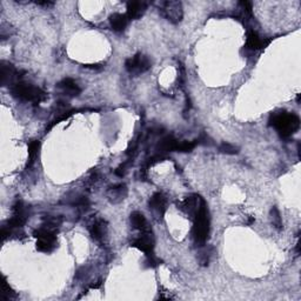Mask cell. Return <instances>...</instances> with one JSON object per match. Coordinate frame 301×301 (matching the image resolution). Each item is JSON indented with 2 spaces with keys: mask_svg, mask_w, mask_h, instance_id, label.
I'll use <instances>...</instances> for the list:
<instances>
[{
  "mask_svg": "<svg viewBox=\"0 0 301 301\" xmlns=\"http://www.w3.org/2000/svg\"><path fill=\"white\" fill-rule=\"evenodd\" d=\"M2 298H4L5 300H8V299H12V298L16 297V293H14L13 291H12V288L10 287V286L7 285V282H6V280L4 279V281H2Z\"/></svg>",
  "mask_w": 301,
  "mask_h": 301,
  "instance_id": "d4e9b609",
  "label": "cell"
},
{
  "mask_svg": "<svg viewBox=\"0 0 301 301\" xmlns=\"http://www.w3.org/2000/svg\"><path fill=\"white\" fill-rule=\"evenodd\" d=\"M161 261L158 258H155L153 254H149V258L146 260V266L147 267H156Z\"/></svg>",
  "mask_w": 301,
  "mask_h": 301,
  "instance_id": "4316f807",
  "label": "cell"
},
{
  "mask_svg": "<svg viewBox=\"0 0 301 301\" xmlns=\"http://www.w3.org/2000/svg\"><path fill=\"white\" fill-rule=\"evenodd\" d=\"M203 201L204 199H201L199 195H191V197L186 198V199L179 205V209L183 211L187 215L194 218Z\"/></svg>",
  "mask_w": 301,
  "mask_h": 301,
  "instance_id": "4fadbf2b",
  "label": "cell"
},
{
  "mask_svg": "<svg viewBox=\"0 0 301 301\" xmlns=\"http://www.w3.org/2000/svg\"><path fill=\"white\" fill-rule=\"evenodd\" d=\"M147 10V2L144 1H132L127 4V13L126 16L129 20L139 19Z\"/></svg>",
  "mask_w": 301,
  "mask_h": 301,
  "instance_id": "5bb4252c",
  "label": "cell"
},
{
  "mask_svg": "<svg viewBox=\"0 0 301 301\" xmlns=\"http://www.w3.org/2000/svg\"><path fill=\"white\" fill-rule=\"evenodd\" d=\"M195 147V143L192 141H178L177 152H192Z\"/></svg>",
  "mask_w": 301,
  "mask_h": 301,
  "instance_id": "cb8c5ba5",
  "label": "cell"
},
{
  "mask_svg": "<svg viewBox=\"0 0 301 301\" xmlns=\"http://www.w3.org/2000/svg\"><path fill=\"white\" fill-rule=\"evenodd\" d=\"M125 67L129 74L139 75L141 73H145L146 71H149L150 68V60L145 54L137 53L135 56L132 57L126 60Z\"/></svg>",
  "mask_w": 301,
  "mask_h": 301,
  "instance_id": "8992f818",
  "label": "cell"
},
{
  "mask_svg": "<svg viewBox=\"0 0 301 301\" xmlns=\"http://www.w3.org/2000/svg\"><path fill=\"white\" fill-rule=\"evenodd\" d=\"M39 149H40V143L37 140H33L30 143L29 145V162H27V166L31 167L34 164L35 159L38 158Z\"/></svg>",
  "mask_w": 301,
  "mask_h": 301,
  "instance_id": "ffe728a7",
  "label": "cell"
},
{
  "mask_svg": "<svg viewBox=\"0 0 301 301\" xmlns=\"http://www.w3.org/2000/svg\"><path fill=\"white\" fill-rule=\"evenodd\" d=\"M159 12L165 19L172 24H179L182 20L183 11L180 1H162L159 6Z\"/></svg>",
  "mask_w": 301,
  "mask_h": 301,
  "instance_id": "5b68a950",
  "label": "cell"
},
{
  "mask_svg": "<svg viewBox=\"0 0 301 301\" xmlns=\"http://www.w3.org/2000/svg\"><path fill=\"white\" fill-rule=\"evenodd\" d=\"M212 251H213L212 247H205L203 251L200 252L199 261L203 266H207V265H209L211 255H212Z\"/></svg>",
  "mask_w": 301,
  "mask_h": 301,
  "instance_id": "7402d4cb",
  "label": "cell"
},
{
  "mask_svg": "<svg viewBox=\"0 0 301 301\" xmlns=\"http://www.w3.org/2000/svg\"><path fill=\"white\" fill-rule=\"evenodd\" d=\"M272 41V39H265L260 38L258 35V33L253 30H249L247 32V37H246V45L245 47L247 50L251 51H258L263 50L265 47H267Z\"/></svg>",
  "mask_w": 301,
  "mask_h": 301,
  "instance_id": "30bf717a",
  "label": "cell"
},
{
  "mask_svg": "<svg viewBox=\"0 0 301 301\" xmlns=\"http://www.w3.org/2000/svg\"><path fill=\"white\" fill-rule=\"evenodd\" d=\"M37 238V249L44 253L52 252L57 247V236L50 227H43L34 232Z\"/></svg>",
  "mask_w": 301,
  "mask_h": 301,
  "instance_id": "277c9868",
  "label": "cell"
},
{
  "mask_svg": "<svg viewBox=\"0 0 301 301\" xmlns=\"http://www.w3.org/2000/svg\"><path fill=\"white\" fill-rule=\"evenodd\" d=\"M270 126L274 127L280 137L287 139L299 131L300 119L297 114L280 111V112L272 113L270 117Z\"/></svg>",
  "mask_w": 301,
  "mask_h": 301,
  "instance_id": "6da1fadb",
  "label": "cell"
},
{
  "mask_svg": "<svg viewBox=\"0 0 301 301\" xmlns=\"http://www.w3.org/2000/svg\"><path fill=\"white\" fill-rule=\"evenodd\" d=\"M271 219H272V224L276 230H281L282 228V220H281V216H280L279 210L276 209L274 206L272 210H271Z\"/></svg>",
  "mask_w": 301,
  "mask_h": 301,
  "instance_id": "44dd1931",
  "label": "cell"
},
{
  "mask_svg": "<svg viewBox=\"0 0 301 301\" xmlns=\"http://www.w3.org/2000/svg\"><path fill=\"white\" fill-rule=\"evenodd\" d=\"M219 152L222 153V154H237L239 152L238 147L231 145L228 143H222L220 146H219Z\"/></svg>",
  "mask_w": 301,
  "mask_h": 301,
  "instance_id": "603a6c76",
  "label": "cell"
},
{
  "mask_svg": "<svg viewBox=\"0 0 301 301\" xmlns=\"http://www.w3.org/2000/svg\"><path fill=\"white\" fill-rule=\"evenodd\" d=\"M129 165H131V161H127V162H124L122 165H120V166L117 168L116 170V174L118 177H124L126 172H127V168Z\"/></svg>",
  "mask_w": 301,
  "mask_h": 301,
  "instance_id": "484cf974",
  "label": "cell"
},
{
  "mask_svg": "<svg viewBox=\"0 0 301 301\" xmlns=\"http://www.w3.org/2000/svg\"><path fill=\"white\" fill-rule=\"evenodd\" d=\"M57 87L59 89L60 93H61L62 95H66V97H78V95L81 93V89L78 85L77 83L73 79H71V78H65V79H62L60 83L57 85Z\"/></svg>",
  "mask_w": 301,
  "mask_h": 301,
  "instance_id": "8fae6325",
  "label": "cell"
},
{
  "mask_svg": "<svg viewBox=\"0 0 301 301\" xmlns=\"http://www.w3.org/2000/svg\"><path fill=\"white\" fill-rule=\"evenodd\" d=\"M132 246L140 249V251L145 252L147 255L152 254L153 248H154V238H153L152 232L150 231V228L143 231V234H140L137 239L133 240Z\"/></svg>",
  "mask_w": 301,
  "mask_h": 301,
  "instance_id": "ba28073f",
  "label": "cell"
},
{
  "mask_svg": "<svg viewBox=\"0 0 301 301\" xmlns=\"http://www.w3.org/2000/svg\"><path fill=\"white\" fill-rule=\"evenodd\" d=\"M19 72H18L14 66L12 64H8V62L2 61L1 62V84L4 86L6 85H14V84L18 83V79H19Z\"/></svg>",
  "mask_w": 301,
  "mask_h": 301,
  "instance_id": "7c38bea8",
  "label": "cell"
},
{
  "mask_svg": "<svg viewBox=\"0 0 301 301\" xmlns=\"http://www.w3.org/2000/svg\"><path fill=\"white\" fill-rule=\"evenodd\" d=\"M11 93L14 98L19 100L33 102V104H40L47 99L46 93L39 87L32 85V84L18 81L14 85L11 86Z\"/></svg>",
  "mask_w": 301,
  "mask_h": 301,
  "instance_id": "7a4b0ae2",
  "label": "cell"
},
{
  "mask_svg": "<svg viewBox=\"0 0 301 301\" xmlns=\"http://www.w3.org/2000/svg\"><path fill=\"white\" fill-rule=\"evenodd\" d=\"M84 67H86V68H94V70H100L101 66L98 65V64H94V65H84Z\"/></svg>",
  "mask_w": 301,
  "mask_h": 301,
  "instance_id": "83f0119b",
  "label": "cell"
},
{
  "mask_svg": "<svg viewBox=\"0 0 301 301\" xmlns=\"http://www.w3.org/2000/svg\"><path fill=\"white\" fill-rule=\"evenodd\" d=\"M150 210L154 213L156 218H162L167 210V198L164 194L158 192L152 195L149 203Z\"/></svg>",
  "mask_w": 301,
  "mask_h": 301,
  "instance_id": "9c48e42d",
  "label": "cell"
},
{
  "mask_svg": "<svg viewBox=\"0 0 301 301\" xmlns=\"http://www.w3.org/2000/svg\"><path fill=\"white\" fill-rule=\"evenodd\" d=\"M128 18L126 14L114 13L110 17V25L111 29L116 32H122L126 29L128 24Z\"/></svg>",
  "mask_w": 301,
  "mask_h": 301,
  "instance_id": "e0dca14e",
  "label": "cell"
},
{
  "mask_svg": "<svg viewBox=\"0 0 301 301\" xmlns=\"http://www.w3.org/2000/svg\"><path fill=\"white\" fill-rule=\"evenodd\" d=\"M126 195H127V187H126L124 183L113 186L107 192L108 200L113 204H118L120 201H122L126 198Z\"/></svg>",
  "mask_w": 301,
  "mask_h": 301,
  "instance_id": "9a60e30c",
  "label": "cell"
},
{
  "mask_svg": "<svg viewBox=\"0 0 301 301\" xmlns=\"http://www.w3.org/2000/svg\"><path fill=\"white\" fill-rule=\"evenodd\" d=\"M177 146H178V140L176 138L172 137V135H167L166 138H164V139L158 144L156 150H160L161 153L173 152V150H177Z\"/></svg>",
  "mask_w": 301,
  "mask_h": 301,
  "instance_id": "ac0fdd59",
  "label": "cell"
},
{
  "mask_svg": "<svg viewBox=\"0 0 301 301\" xmlns=\"http://www.w3.org/2000/svg\"><path fill=\"white\" fill-rule=\"evenodd\" d=\"M27 219H29V211L22 200H18L13 206V216L11 218V220H8L7 227L10 230L23 227L26 224Z\"/></svg>",
  "mask_w": 301,
  "mask_h": 301,
  "instance_id": "52a82bcc",
  "label": "cell"
},
{
  "mask_svg": "<svg viewBox=\"0 0 301 301\" xmlns=\"http://www.w3.org/2000/svg\"><path fill=\"white\" fill-rule=\"evenodd\" d=\"M90 233H91L93 239H95L97 241H102L104 238L106 237V234H107L106 222H105L104 220H101V219L94 221L92 224L91 227H90Z\"/></svg>",
  "mask_w": 301,
  "mask_h": 301,
  "instance_id": "2e32d148",
  "label": "cell"
},
{
  "mask_svg": "<svg viewBox=\"0 0 301 301\" xmlns=\"http://www.w3.org/2000/svg\"><path fill=\"white\" fill-rule=\"evenodd\" d=\"M131 224L135 230H140V231H145L147 230V221L145 219V216L141 214L140 212H133L131 214Z\"/></svg>",
  "mask_w": 301,
  "mask_h": 301,
  "instance_id": "d6986e66",
  "label": "cell"
},
{
  "mask_svg": "<svg viewBox=\"0 0 301 301\" xmlns=\"http://www.w3.org/2000/svg\"><path fill=\"white\" fill-rule=\"evenodd\" d=\"M210 234V216L207 205L205 200L201 203L197 214L194 216L193 226V239L197 245L203 246L206 242Z\"/></svg>",
  "mask_w": 301,
  "mask_h": 301,
  "instance_id": "3957f363",
  "label": "cell"
}]
</instances>
